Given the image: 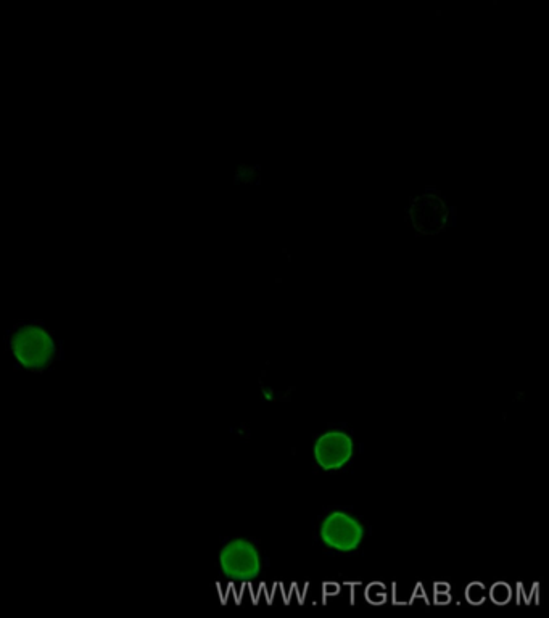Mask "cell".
Returning a JSON list of instances; mask_svg holds the SVG:
<instances>
[{
  "instance_id": "5b68a950",
  "label": "cell",
  "mask_w": 549,
  "mask_h": 618,
  "mask_svg": "<svg viewBox=\"0 0 549 618\" xmlns=\"http://www.w3.org/2000/svg\"><path fill=\"white\" fill-rule=\"evenodd\" d=\"M319 467L324 470H339L353 456V441L343 432H327L319 438L314 448Z\"/></svg>"
},
{
  "instance_id": "3957f363",
  "label": "cell",
  "mask_w": 549,
  "mask_h": 618,
  "mask_svg": "<svg viewBox=\"0 0 549 618\" xmlns=\"http://www.w3.org/2000/svg\"><path fill=\"white\" fill-rule=\"evenodd\" d=\"M363 527L358 520L345 512H331L321 525V538L329 548L350 553L363 541Z\"/></svg>"
},
{
  "instance_id": "7a4b0ae2",
  "label": "cell",
  "mask_w": 549,
  "mask_h": 618,
  "mask_svg": "<svg viewBox=\"0 0 549 618\" xmlns=\"http://www.w3.org/2000/svg\"><path fill=\"white\" fill-rule=\"evenodd\" d=\"M219 562L229 580L240 583L253 580L260 573V556L252 543L245 540H234L224 546L219 554Z\"/></svg>"
},
{
  "instance_id": "277c9868",
  "label": "cell",
  "mask_w": 549,
  "mask_h": 618,
  "mask_svg": "<svg viewBox=\"0 0 549 618\" xmlns=\"http://www.w3.org/2000/svg\"><path fill=\"white\" fill-rule=\"evenodd\" d=\"M409 221L421 234H438L448 223V208L437 195H422L409 206Z\"/></svg>"
},
{
  "instance_id": "6da1fadb",
  "label": "cell",
  "mask_w": 549,
  "mask_h": 618,
  "mask_svg": "<svg viewBox=\"0 0 549 618\" xmlns=\"http://www.w3.org/2000/svg\"><path fill=\"white\" fill-rule=\"evenodd\" d=\"M15 358L31 371L41 372L54 363L57 345L41 324H18L9 337Z\"/></svg>"
}]
</instances>
